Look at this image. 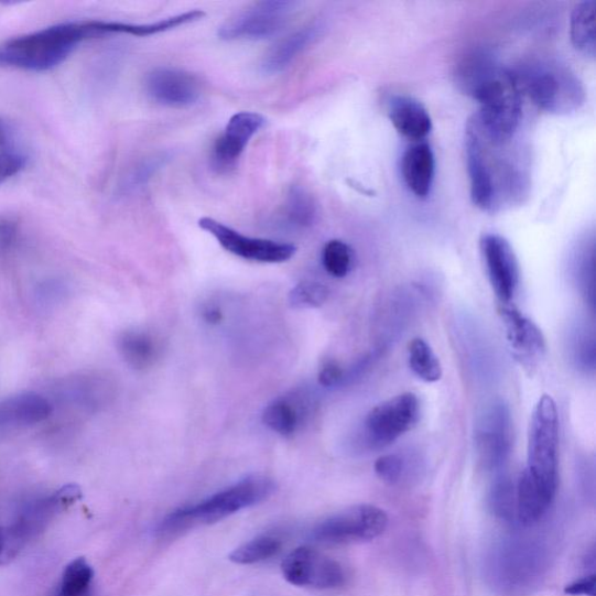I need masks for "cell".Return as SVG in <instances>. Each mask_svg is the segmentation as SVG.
<instances>
[{
    "mask_svg": "<svg viewBox=\"0 0 596 596\" xmlns=\"http://www.w3.org/2000/svg\"><path fill=\"white\" fill-rule=\"evenodd\" d=\"M313 404L312 397L305 393L278 398L264 407L262 422L278 435L293 436L310 418Z\"/></svg>",
    "mask_w": 596,
    "mask_h": 596,
    "instance_id": "ac0fdd59",
    "label": "cell"
},
{
    "mask_svg": "<svg viewBox=\"0 0 596 596\" xmlns=\"http://www.w3.org/2000/svg\"><path fill=\"white\" fill-rule=\"evenodd\" d=\"M102 36V20L56 24L0 45V66L47 72L64 64L85 41Z\"/></svg>",
    "mask_w": 596,
    "mask_h": 596,
    "instance_id": "3957f363",
    "label": "cell"
},
{
    "mask_svg": "<svg viewBox=\"0 0 596 596\" xmlns=\"http://www.w3.org/2000/svg\"><path fill=\"white\" fill-rule=\"evenodd\" d=\"M481 254L492 292L509 304L520 283V267L509 241L499 235H485L480 241Z\"/></svg>",
    "mask_w": 596,
    "mask_h": 596,
    "instance_id": "5bb4252c",
    "label": "cell"
},
{
    "mask_svg": "<svg viewBox=\"0 0 596 596\" xmlns=\"http://www.w3.org/2000/svg\"><path fill=\"white\" fill-rule=\"evenodd\" d=\"M282 541L273 534H261L245 543L230 554V561L239 565H253L270 560L281 550Z\"/></svg>",
    "mask_w": 596,
    "mask_h": 596,
    "instance_id": "f546056e",
    "label": "cell"
},
{
    "mask_svg": "<svg viewBox=\"0 0 596 596\" xmlns=\"http://www.w3.org/2000/svg\"><path fill=\"white\" fill-rule=\"evenodd\" d=\"M330 295L327 288L318 282H302L290 293V303L296 310H314L322 306Z\"/></svg>",
    "mask_w": 596,
    "mask_h": 596,
    "instance_id": "d590c367",
    "label": "cell"
},
{
    "mask_svg": "<svg viewBox=\"0 0 596 596\" xmlns=\"http://www.w3.org/2000/svg\"><path fill=\"white\" fill-rule=\"evenodd\" d=\"M512 446V420L502 400L489 402L477 418L475 447L480 464L488 470L500 469L508 460Z\"/></svg>",
    "mask_w": 596,
    "mask_h": 596,
    "instance_id": "8fae6325",
    "label": "cell"
},
{
    "mask_svg": "<svg viewBox=\"0 0 596 596\" xmlns=\"http://www.w3.org/2000/svg\"><path fill=\"white\" fill-rule=\"evenodd\" d=\"M408 360L411 371L422 381L434 383L442 379L443 367L440 358L425 340L416 338L410 343Z\"/></svg>",
    "mask_w": 596,
    "mask_h": 596,
    "instance_id": "83f0119b",
    "label": "cell"
},
{
    "mask_svg": "<svg viewBox=\"0 0 596 596\" xmlns=\"http://www.w3.org/2000/svg\"><path fill=\"white\" fill-rule=\"evenodd\" d=\"M595 335L593 328L586 324L574 327L570 337V353L572 360L585 372L595 369Z\"/></svg>",
    "mask_w": 596,
    "mask_h": 596,
    "instance_id": "1f68e13d",
    "label": "cell"
},
{
    "mask_svg": "<svg viewBox=\"0 0 596 596\" xmlns=\"http://www.w3.org/2000/svg\"><path fill=\"white\" fill-rule=\"evenodd\" d=\"M388 525L387 513L373 505H357L318 523L312 539L323 544H356L378 539Z\"/></svg>",
    "mask_w": 596,
    "mask_h": 596,
    "instance_id": "ba28073f",
    "label": "cell"
},
{
    "mask_svg": "<svg viewBox=\"0 0 596 596\" xmlns=\"http://www.w3.org/2000/svg\"><path fill=\"white\" fill-rule=\"evenodd\" d=\"M117 347L121 358L137 371L152 367L161 356L158 338L150 332L138 328L122 333L118 337Z\"/></svg>",
    "mask_w": 596,
    "mask_h": 596,
    "instance_id": "603a6c76",
    "label": "cell"
},
{
    "mask_svg": "<svg viewBox=\"0 0 596 596\" xmlns=\"http://www.w3.org/2000/svg\"><path fill=\"white\" fill-rule=\"evenodd\" d=\"M503 556L499 560L505 566H500V572L503 571V578L500 581H506L509 588L511 586H517L521 588L524 583L532 579V575L538 572L540 568L541 560L540 554L534 552L532 546L512 544L507 549L502 550Z\"/></svg>",
    "mask_w": 596,
    "mask_h": 596,
    "instance_id": "cb8c5ba5",
    "label": "cell"
},
{
    "mask_svg": "<svg viewBox=\"0 0 596 596\" xmlns=\"http://www.w3.org/2000/svg\"><path fill=\"white\" fill-rule=\"evenodd\" d=\"M436 160L427 143L409 148L402 158V176L407 187L419 198H426L433 188Z\"/></svg>",
    "mask_w": 596,
    "mask_h": 596,
    "instance_id": "7402d4cb",
    "label": "cell"
},
{
    "mask_svg": "<svg viewBox=\"0 0 596 596\" xmlns=\"http://www.w3.org/2000/svg\"><path fill=\"white\" fill-rule=\"evenodd\" d=\"M521 89L516 75L492 65L472 88L468 96L479 102V113L473 118L479 131L496 143L510 142L517 133L521 113Z\"/></svg>",
    "mask_w": 596,
    "mask_h": 596,
    "instance_id": "277c9868",
    "label": "cell"
},
{
    "mask_svg": "<svg viewBox=\"0 0 596 596\" xmlns=\"http://www.w3.org/2000/svg\"><path fill=\"white\" fill-rule=\"evenodd\" d=\"M355 261L354 251L342 240H330L324 246L322 262L328 275L343 279L353 271Z\"/></svg>",
    "mask_w": 596,
    "mask_h": 596,
    "instance_id": "d6a6232c",
    "label": "cell"
},
{
    "mask_svg": "<svg viewBox=\"0 0 596 596\" xmlns=\"http://www.w3.org/2000/svg\"><path fill=\"white\" fill-rule=\"evenodd\" d=\"M299 7L291 0H263L229 19L218 36L225 41L270 39L291 22Z\"/></svg>",
    "mask_w": 596,
    "mask_h": 596,
    "instance_id": "30bf717a",
    "label": "cell"
},
{
    "mask_svg": "<svg viewBox=\"0 0 596 596\" xmlns=\"http://www.w3.org/2000/svg\"><path fill=\"white\" fill-rule=\"evenodd\" d=\"M80 498V488L77 485H67L20 506L12 523L3 529L4 549L0 563L15 559L31 542L39 539L61 513Z\"/></svg>",
    "mask_w": 596,
    "mask_h": 596,
    "instance_id": "52a82bcc",
    "label": "cell"
},
{
    "mask_svg": "<svg viewBox=\"0 0 596 596\" xmlns=\"http://www.w3.org/2000/svg\"><path fill=\"white\" fill-rule=\"evenodd\" d=\"M4 549V534H3V528H0V556H2Z\"/></svg>",
    "mask_w": 596,
    "mask_h": 596,
    "instance_id": "ee69618b",
    "label": "cell"
},
{
    "mask_svg": "<svg viewBox=\"0 0 596 596\" xmlns=\"http://www.w3.org/2000/svg\"><path fill=\"white\" fill-rule=\"evenodd\" d=\"M53 413L48 399L24 393L0 402V430L25 427L46 421Z\"/></svg>",
    "mask_w": 596,
    "mask_h": 596,
    "instance_id": "ffe728a7",
    "label": "cell"
},
{
    "mask_svg": "<svg viewBox=\"0 0 596 596\" xmlns=\"http://www.w3.org/2000/svg\"><path fill=\"white\" fill-rule=\"evenodd\" d=\"M318 381L325 388L345 386V368L337 361H326L319 369Z\"/></svg>",
    "mask_w": 596,
    "mask_h": 596,
    "instance_id": "ab89813d",
    "label": "cell"
},
{
    "mask_svg": "<svg viewBox=\"0 0 596 596\" xmlns=\"http://www.w3.org/2000/svg\"><path fill=\"white\" fill-rule=\"evenodd\" d=\"M198 226L212 235L225 251L245 260L282 263L291 260L297 251L293 243L243 236L214 218L204 217L199 219Z\"/></svg>",
    "mask_w": 596,
    "mask_h": 596,
    "instance_id": "7c38bea8",
    "label": "cell"
},
{
    "mask_svg": "<svg viewBox=\"0 0 596 596\" xmlns=\"http://www.w3.org/2000/svg\"><path fill=\"white\" fill-rule=\"evenodd\" d=\"M505 145L488 140L475 120H469L465 148L470 198L487 213H497L506 205L519 202L525 194L528 180L524 170L502 149Z\"/></svg>",
    "mask_w": 596,
    "mask_h": 596,
    "instance_id": "7a4b0ae2",
    "label": "cell"
},
{
    "mask_svg": "<svg viewBox=\"0 0 596 596\" xmlns=\"http://www.w3.org/2000/svg\"><path fill=\"white\" fill-rule=\"evenodd\" d=\"M22 240V225L17 217L0 215V259H8L17 251Z\"/></svg>",
    "mask_w": 596,
    "mask_h": 596,
    "instance_id": "74e56055",
    "label": "cell"
},
{
    "mask_svg": "<svg viewBox=\"0 0 596 596\" xmlns=\"http://www.w3.org/2000/svg\"><path fill=\"white\" fill-rule=\"evenodd\" d=\"M264 122L263 116L256 112H239L232 116L224 133L215 142V166L219 170L232 167Z\"/></svg>",
    "mask_w": 596,
    "mask_h": 596,
    "instance_id": "e0dca14e",
    "label": "cell"
},
{
    "mask_svg": "<svg viewBox=\"0 0 596 596\" xmlns=\"http://www.w3.org/2000/svg\"><path fill=\"white\" fill-rule=\"evenodd\" d=\"M500 314L513 356L527 368H533L545 354V339L539 326L508 304L502 305Z\"/></svg>",
    "mask_w": 596,
    "mask_h": 596,
    "instance_id": "2e32d148",
    "label": "cell"
},
{
    "mask_svg": "<svg viewBox=\"0 0 596 596\" xmlns=\"http://www.w3.org/2000/svg\"><path fill=\"white\" fill-rule=\"evenodd\" d=\"M388 117L397 131L411 140H422L433 130V120L425 107L410 96L390 98Z\"/></svg>",
    "mask_w": 596,
    "mask_h": 596,
    "instance_id": "44dd1931",
    "label": "cell"
},
{
    "mask_svg": "<svg viewBox=\"0 0 596 596\" xmlns=\"http://www.w3.org/2000/svg\"><path fill=\"white\" fill-rule=\"evenodd\" d=\"M560 418L557 404L543 395L533 409L528 435V464L516 487V518L537 524L550 509L559 488Z\"/></svg>",
    "mask_w": 596,
    "mask_h": 596,
    "instance_id": "6da1fadb",
    "label": "cell"
},
{
    "mask_svg": "<svg viewBox=\"0 0 596 596\" xmlns=\"http://www.w3.org/2000/svg\"><path fill=\"white\" fill-rule=\"evenodd\" d=\"M490 506L501 518H516V486L507 477L499 478L490 490Z\"/></svg>",
    "mask_w": 596,
    "mask_h": 596,
    "instance_id": "8d00e7d4",
    "label": "cell"
},
{
    "mask_svg": "<svg viewBox=\"0 0 596 596\" xmlns=\"http://www.w3.org/2000/svg\"><path fill=\"white\" fill-rule=\"evenodd\" d=\"M145 89L152 100L169 108H189L201 97L198 79L186 71L158 67L145 79Z\"/></svg>",
    "mask_w": 596,
    "mask_h": 596,
    "instance_id": "9a60e30c",
    "label": "cell"
},
{
    "mask_svg": "<svg viewBox=\"0 0 596 596\" xmlns=\"http://www.w3.org/2000/svg\"><path fill=\"white\" fill-rule=\"evenodd\" d=\"M596 577L592 573L566 586L565 593L574 596H595Z\"/></svg>",
    "mask_w": 596,
    "mask_h": 596,
    "instance_id": "60d3db41",
    "label": "cell"
},
{
    "mask_svg": "<svg viewBox=\"0 0 596 596\" xmlns=\"http://www.w3.org/2000/svg\"><path fill=\"white\" fill-rule=\"evenodd\" d=\"M596 3L586 0L574 8L571 15V41L575 50L586 56L594 57L596 52Z\"/></svg>",
    "mask_w": 596,
    "mask_h": 596,
    "instance_id": "484cf974",
    "label": "cell"
},
{
    "mask_svg": "<svg viewBox=\"0 0 596 596\" xmlns=\"http://www.w3.org/2000/svg\"><path fill=\"white\" fill-rule=\"evenodd\" d=\"M166 155H159L150 158L147 161H142L139 166L128 176L124 188L127 191H134L141 188L143 184L155 174L164 163L167 161Z\"/></svg>",
    "mask_w": 596,
    "mask_h": 596,
    "instance_id": "f35d334b",
    "label": "cell"
},
{
    "mask_svg": "<svg viewBox=\"0 0 596 596\" xmlns=\"http://www.w3.org/2000/svg\"><path fill=\"white\" fill-rule=\"evenodd\" d=\"M416 462L408 455H386L377 460L375 469L381 481L397 486L415 475L418 472Z\"/></svg>",
    "mask_w": 596,
    "mask_h": 596,
    "instance_id": "4dcf8cb0",
    "label": "cell"
},
{
    "mask_svg": "<svg viewBox=\"0 0 596 596\" xmlns=\"http://www.w3.org/2000/svg\"><path fill=\"white\" fill-rule=\"evenodd\" d=\"M105 382H101L91 377L75 378L74 380L66 382L64 387L65 398L72 403L78 407L91 408L99 404L105 392L101 389L105 388Z\"/></svg>",
    "mask_w": 596,
    "mask_h": 596,
    "instance_id": "836d02e7",
    "label": "cell"
},
{
    "mask_svg": "<svg viewBox=\"0 0 596 596\" xmlns=\"http://www.w3.org/2000/svg\"><path fill=\"white\" fill-rule=\"evenodd\" d=\"M317 219V205L314 197L299 186L288 193L281 212V220L286 228L305 230L312 228Z\"/></svg>",
    "mask_w": 596,
    "mask_h": 596,
    "instance_id": "d4e9b609",
    "label": "cell"
},
{
    "mask_svg": "<svg viewBox=\"0 0 596 596\" xmlns=\"http://www.w3.org/2000/svg\"><path fill=\"white\" fill-rule=\"evenodd\" d=\"M63 295L64 286L57 281H48L44 284H41L37 292L39 299L45 303L57 301Z\"/></svg>",
    "mask_w": 596,
    "mask_h": 596,
    "instance_id": "b9f144b4",
    "label": "cell"
},
{
    "mask_svg": "<svg viewBox=\"0 0 596 596\" xmlns=\"http://www.w3.org/2000/svg\"><path fill=\"white\" fill-rule=\"evenodd\" d=\"M94 577L87 560L76 559L66 566L54 596H90Z\"/></svg>",
    "mask_w": 596,
    "mask_h": 596,
    "instance_id": "f1b7e54d",
    "label": "cell"
},
{
    "mask_svg": "<svg viewBox=\"0 0 596 596\" xmlns=\"http://www.w3.org/2000/svg\"><path fill=\"white\" fill-rule=\"evenodd\" d=\"M324 31L321 20L306 24L294 33L283 37L264 55L261 72L264 75H277L293 64V61L311 46Z\"/></svg>",
    "mask_w": 596,
    "mask_h": 596,
    "instance_id": "d6986e66",
    "label": "cell"
},
{
    "mask_svg": "<svg viewBox=\"0 0 596 596\" xmlns=\"http://www.w3.org/2000/svg\"><path fill=\"white\" fill-rule=\"evenodd\" d=\"M281 568L284 579L300 587L332 589L340 587L346 579L345 571L337 561L307 546L288 554Z\"/></svg>",
    "mask_w": 596,
    "mask_h": 596,
    "instance_id": "4fadbf2b",
    "label": "cell"
},
{
    "mask_svg": "<svg viewBox=\"0 0 596 596\" xmlns=\"http://www.w3.org/2000/svg\"><path fill=\"white\" fill-rule=\"evenodd\" d=\"M275 488V483L269 477L250 476L195 505L174 510L161 522L159 532L174 533L220 521L270 499Z\"/></svg>",
    "mask_w": 596,
    "mask_h": 596,
    "instance_id": "5b68a950",
    "label": "cell"
},
{
    "mask_svg": "<svg viewBox=\"0 0 596 596\" xmlns=\"http://www.w3.org/2000/svg\"><path fill=\"white\" fill-rule=\"evenodd\" d=\"M28 156L12 128L0 119V184L22 172Z\"/></svg>",
    "mask_w": 596,
    "mask_h": 596,
    "instance_id": "4316f807",
    "label": "cell"
},
{
    "mask_svg": "<svg viewBox=\"0 0 596 596\" xmlns=\"http://www.w3.org/2000/svg\"><path fill=\"white\" fill-rule=\"evenodd\" d=\"M203 319L210 325H217L223 321V313L217 305H207L202 313Z\"/></svg>",
    "mask_w": 596,
    "mask_h": 596,
    "instance_id": "7bdbcfd3",
    "label": "cell"
},
{
    "mask_svg": "<svg viewBox=\"0 0 596 596\" xmlns=\"http://www.w3.org/2000/svg\"><path fill=\"white\" fill-rule=\"evenodd\" d=\"M421 418V404L413 393L389 399L369 411L362 429L369 448L388 446L413 430Z\"/></svg>",
    "mask_w": 596,
    "mask_h": 596,
    "instance_id": "9c48e42d",
    "label": "cell"
},
{
    "mask_svg": "<svg viewBox=\"0 0 596 596\" xmlns=\"http://www.w3.org/2000/svg\"><path fill=\"white\" fill-rule=\"evenodd\" d=\"M516 77L521 91L548 113L567 116L585 105L582 80L559 61H532Z\"/></svg>",
    "mask_w": 596,
    "mask_h": 596,
    "instance_id": "8992f818",
    "label": "cell"
},
{
    "mask_svg": "<svg viewBox=\"0 0 596 596\" xmlns=\"http://www.w3.org/2000/svg\"><path fill=\"white\" fill-rule=\"evenodd\" d=\"M574 277L577 279L581 291L592 305H594V243L584 245L575 256Z\"/></svg>",
    "mask_w": 596,
    "mask_h": 596,
    "instance_id": "e575fe53",
    "label": "cell"
}]
</instances>
